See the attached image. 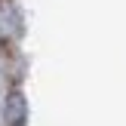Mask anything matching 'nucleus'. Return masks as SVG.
I'll use <instances>...</instances> for the list:
<instances>
[{
    "mask_svg": "<svg viewBox=\"0 0 126 126\" xmlns=\"http://www.w3.org/2000/svg\"><path fill=\"white\" fill-rule=\"evenodd\" d=\"M25 31L22 22V9H18L16 0H0V40L6 43H16Z\"/></svg>",
    "mask_w": 126,
    "mask_h": 126,
    "instance_id": "nucleus-1",
    "label": "nucleus"
},
{
    "mask_svg": "<svg viewBox=\"0 0 126 126\" xmlns=\"http://www.w3.org/2000/svg\"><path fill=\"white\" fill-rule=\"evenodd\" d=\"M3 120L6 126H28V98L22 89H9L3 102Z\"/></svg>",
    "mask_w": 126,
    "mask_h": 126,
    "instance_id": "nucleus-2",
    "label": "nucleus"
}]
</instances>
